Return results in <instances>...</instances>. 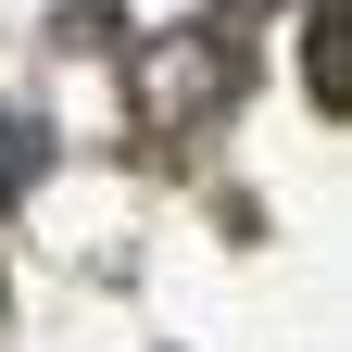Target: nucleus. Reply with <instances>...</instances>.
Here are the masks:
<instances>
[{"label":"nucleus","mask_w":352,"mask_h":352,"mask_svg":"<svg viewBox=\"0 0 352 352\" xmlns=\"http://www.w3.org/2000/svg\"><path fill=\"white\" fill-rule=\"evenodd\" d=\"M38 164H51V126H38V113H0V214L38 189Z\"/></svg>","instance_id":"1"}]
</instances>
